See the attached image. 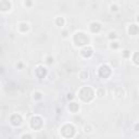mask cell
<instances>
[{"mask_svg": "<svg viewBox=\"0 0 139 139\" xmlns=\"http://www.w3.org/2000/svg\"><path fill=\"white\" fill-rule=\"evenodd\" d=\"M78 97H80V99H82L84 102H90L95 97V91L91 87L84 86L80 89V91H78Z\"/></svg>", "mask_w": 139, "mask_h": 139, "instance_id": "obj_1", "label": "cell"}, {"mask_svg": "<svg viewBox=\"0 0 139 139\" xmlns=\"http://www.w3.org/2000/svg\"><path fill=\"white\" fill-rule=\"evenodd\" d=\"M73 41H74V44L78 47H81V46H86L89 44V37L85 34V33H83V32H78L74 35V37H73Z\"/></svg>", "mask_w": 139, "mask_h": 139, "instance_id": "obj_2", "label": "cell"}, {"mask_svg": "<svg viewBox=\"0 0 139 139\" xmlns=\"http://www.w3.org/2000/svg\"><path fill=\"white\" fill-rule=\"evenodd\" d=\"M60 131H61V134H62L63 137L71 138V137H73L74 134H75V128H74V126L72 124H65L61 127V130Z\"/></svg>", "mask_w": 139, "mask_h": 139, "instance_id": "obj_3", "label": "cell"}, {"mask_svg": "<svg viewBox=\"0 0 139 139\" xmlns=\"http://www.w3.org/2000/svg\"><path fill=\"white\" fill-rule=\"evenodd\" d=\"M112 74V70L108 64H102L99 68V76L102 78H108Z\"/></svg>", "mask_w": 139, "mask_h": 139, "instance_id": "obj_4", "label": "cell"}, {"mask_svg": "<svg viewBox=\"0 0 139 139\" xmlns=\"http://www.w3.org/2000/svg\"><path fill=\"white\" fill-rule=\"evenodd\" d=\"M41 126H43V120L40 116H33L31 120V127L35 130L40 129Z\"/></svg>", "mask_w": 139, "mask_h": 139, "instance_id": "obj_5", "label": "cell"}, {"mask_svg": "<svg viewBox=\"0 0 139 139\" xmlns=\"http://www.w3.org/2000/svg\"><path fill=\"white\" fill-rule=\"evenodd\" d=\"M47 73H48L47 69L45 68V66H43V65L37 66V68H36V70H35L36 76H37L38 78H40V80H41V78H45L46 75H47Z\"/></svg>", "mask_w": 139, "mask_h": 139, "instance_id": "obj_6", "label": "cell"}, {"mask_svg": "<svg viewBox=\"0 0 139 139\" xmlns=\"http://www.w3.org/2000/svg\"><path fill=\"white\" fill-rule=\"evenodd\" d=\"M81 54H82V57L88 59V58H90L94 54V50H92L91 47L86 46V47H84L83 49L81 50Z\"/></svg>", "mask_w": 139, "mask_h": 139, "instance_id": "obj_7", "label": "cell"}, {"mask_svg": "<svg viewBox=\"0 0 139 139\" xmlns=\"http://www.w3.org/2000/svg\"><path fill=\"white\" fill-rule=\"evenodd\" d=\"M10 122L14 126H20L22 124V117L20 114H13V115L10 117Z\"/></svg>", "mask_w": 139, "mask_h": 139, "instance_id": "obj_8", "label": "cell"}, {"mask_svg": "<svg viewBox=\"0 0 139 139\" xmlns=\"http://www.w3.org/2000/svg\"><path fill=\"white\" fill-rule=\"evenodd\" d=\"M90 31H91V33L96 34V33H99L101 31V25L98 23V22H92L91 24H90Z\"/></svg>", "mask_w": 139, "mask_h": 139, "instance_id": "obj_9", "label": "cell"}, {"mask_svg": "<svg viewBox=\"0 0 139 139\" xmlns=\"http://www.w3.org/2000/svg\"><path fill=\"white\" fill-rule=\"evenodd\" d=\"M128 33H129V35H133V36L137 35L139 33V27L136 24H131V25L128 26Z\"/></svg>", "mask_w": 139, "mask_h": 139, "instance_id": "obj_10", "label": "cell"}, {"mask_svg": "<svg viewBox=\"0 0 139 139\" xmlns=\"http://www.w3.org/2000/svg\"><path fill=\"white\" fill-rule=\"evenodd\" d=\"M69 110L71 112H73V113H76V112H78V110H80V104L76 103V102H71V103L69 104Z\"/></svg>", "mask_w": 139, "mask_h": 139, "instance_id": "obj_11", "label": "cell"}, {"mask_svg": "<svg viewBox=\"0 0 139 139\" xmlns=\"http://www.w3.org/2000/svg\"><path fill=\"white\" fill-rule=\"evenodd\" d=\"M11 8V2L9 0H1V10L2 11H8Z\"/></svg>", "mask_w": 139, "mask_h": 139, "instance_id": "obj_12", "label": "cell"}, {"mask_svg": "<svg viewBox=\"0 0 139 139\" xmlns=\"http://www.w3.org/2000/svg\"><path fill=\"white\" fill-rule=\"evenodd\" d=\"M78 76H80V78L82 81H85V80H88V76H89V73L87 70H83L80 72V74H78Z\"/></svg>", "mask_w": 139, "mask_h": 139, "instance_id": "obj_13", "label": "cell"}, {"mask_svg": "<svg viewBox=\"0 0 139 139\" xmlns=\"http://www.w3.org/2000/svg\"><path fill=\"white\" fill-rule=\"evenodd\" d=\"M28 24L27 23H25V22H22V23H20L19 24V29L21 32H23V33H25V32H27L28 31Z\"/></svg>", "mask_w": 139, "mask_h": 139, "instance_id": "obj_14", "label": "cell"}, {"mask_svg": "<svg viewBox=\"0 0 139 139\" xmlns=\"http://www.w3.org/2000/svg\"><path fill=\"white\" fill-rule=\"evenodd\" d=\"M124 90L122 89V88H117L116 90H115V96L117 97V98H122V97H124Z\"/></svg>", "mask_w": 139, "mask_h": 139, "instance_id": "obj_15", "label": "cell"}, {"mask_svg": "<svg viewBox=\"0 0 139 139\" xmlns=\"http://www.w3.org/2000/svg\"><path fill=\"white\" fill-rule=\"evenodd\" d=\"M56 24H57L58 26H63L64 24H65V20L63 19V17H57Z\"/></svg>", "mask_w": 139, "mask_h": 139, "instance_id": "obj_16", "label": "cell"}, {"mask_svg": "<svg viewBox=\"0 0 139 139\" xmlns=\"http://www.w3.org/2000/svg\"><path fill=\"white\" fill-rule=\"evenodd\" d=\"M133 62L136 65H139V52H135L133 56Z\"/></svg>", "mask_w": 139, "mask_h": 139, "instance_id": "obj_17", "label": "cell"}, {"mask_svg": "<svg viewBox=\"0 0 139 139\" xmlns=\"http://www.w3.org/2000/svg\"><path fill=\"white\" fill-rule=\"evenodd\" d=\"M33 98H34L35 100H40L41 98H43V94L39 92V91H35V92L33 94Z\"/></svg>", "mask_w": 139, "mask_h": 139, "instance_id": "obj_18", "label": "cell"}, {"mask_svg": "<svg viewBox=\"0 0 139 139\" xmlns=\"http://www.w3.org/2000/svg\"><path fill=\"white\" fill-rule=\"evenodd\" d=\"M97 95H98L99 97H103L105 95V90L103 88H99L98 90H97Z\"/></svg>", "mask_w": 139, "mask_h": 139, "instance_id": "obj_19", "label": "cell"}, {"mask_svg": "<svg viewBox=\"0 0 139 139\" xmlns=\"http://www.w3.org/2000/svg\"><path fill=\"white\" fill-rule=\"evenodd\" d=\"M110 47H111V49H117V48L120 47V44L117 43V41H112V43L110 44Z\"/></svg>", "mask_w": 139, "mask_h": 139, "instance_id": "obj_20", "label": "cell"}, {"mask_svg": "<svg viewBox=\"0 0 139 139\" xmlns=\"http://www.w3.org/2000/svg\"><path fill=\"white\" fill-rule=\"evenodd\" d=\"M123 57L124 58H129L130 57V51L129 50H124L123 51Z\"/></svg>", "mask_w": 139, "mask_h": 139, "instance_id": "obj_21", "label": "cell"}, {"mask_svg": "<svg viewBox=\"0 0 139 139\" xmlns=\"http://www.w3.org/2000/svg\"><path fill=\"white\" fill-rule=\"evenodd\" d=\"M109 38H110V39H115L116 38V34L114 33V32L110 33V34H109Z\"/></svg>", "mask_w": 139, "mask_h": 139, "instance_id": "obj_22", "label": "cell"}, {"mask_svg": "<svg viewBox=\"0 0 139 139\" xmlns=\"http://www.w3.org/2000/svg\"><path fill=\"white\" fill-rule=\"evenodd\" d=\"M53 61H54V59H53L52 57H48V58H47V63H48V64H52Z\"/></svg>", "mask_w": 139, "mask_h": 139, "instance_id": "obj_23", "label": "cell"}, {"mask_svg": "<svg viewBox=\"0 0 139 139\" xmlns=\"http://www.w3.org/2000/svg\"><path fill=\"white\" fill-rule=\"evenodd\" d=\"M117 10H118V8H117V5H116V4H112V5H111V11L116 12Z\"/></svg>", "mask_w": 139, "mask_h": 139, "instance_id": "obj_24", "label": "cell"}, {"mask_svg": "<svg viewBox=\"0 0 139 139\" xmlns=\"http://www.w3.org/2000/svg\"><path fill=\"white\" fill-rule=\"evenodd\" d=\"M73 98H74L73 94H69V95H68V99H69V100H72V99H73Z\"/></svg>", "mask_w": 139, "mask_h": 139, "instance_id": "obj_25", "label": "cell"}, {"mask_svg": "<svg viewBox=\"0 0 139 139\" xmlns=\"http://www.w3.org/2000/svg\"><path fill=\"white\" fill-rule=\"evenodd\" d=\"M24 4L27 5V7H31V5H32V2H31V1H25V3H24Z\"/></svg>", "mask_w": 139, "mask_h": 139, "instance_id": "obj_26", "label": "cell"}, {"mask_svg": "<svg viewBox=\"0 0 139 139\" xmlns=\"http://www.w3.org/2000/svg\"><path fill=\"white\" fill-rule=\"evenodd\" d=\"M62 35H63V37H68V31H64L62 33Z\"/></svg>", "mask_w": 139, "mask_h": 139, "instance_id": "obj_27", "label": "cell"}, {"mask_svg": "<svg viewBox=\"0 0 139 139\" xmlns=\"http://www.w3.org/2000/svg\"><path fill=\"white\" fill-rule=\"evenodd\" d=\"M135 129H136V130H138V129H139V124H137V125L135 126Z\"/></svg>", "mask_w": 139, "mask_h": 139, "instance_id": "obj_28", "label": "cell"}, {"mask_svg": "<svg viewBox=\"0 0 139 139\" xmlns=\"http://www.w3.org/2000/svg\"><path fill=\"white\" fill-rule=\"evenodd\" d=\"M137 22H138V23H139V14H138V15H137Z\"/></svg>", "mask_w": 139, "mask_h": 139, "instance_id": "obj_29", "label": "cell"}]
</instances>
